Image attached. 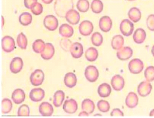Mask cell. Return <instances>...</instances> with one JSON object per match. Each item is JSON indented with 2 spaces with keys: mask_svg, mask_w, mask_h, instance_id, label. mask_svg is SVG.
Returning a JSON list of instances; mask_svg holds the SVG:
<instances>
[{
  "mask_svg": "<svg viewBox=\"0 0 154 118\" xmlns=\"http://www.w3.org/2000/svg\"><path fill=\"white\" fill-rule=\"evenodd\" d=\"M74 8L73 0H56L54 10L59 17H64L66 13Z\"/></svg>",
  "mask_w": 154,
  "mask_h": 118,
  "instance_id": "obj_1",
  "label": "cell"
},
{
  "mask_svg": "<svg viewBox=\"0 0 154 118\" xmlns=\"http://www.w3.org/2000/svg\"><path fill=\"white\" fill-rule=\"evenodd\" d=\"M134 23L129 20L125 19L122 21L120 24V30L125 36H131L134 32Z\"/></svg>",
  "mask_w": 154,
  "mask_h": 118,
  "instance_id": "obj_2",
  "label": "cell"
},
{
  "mask_svg": "<svg viewBox=\"0 0 154 118\" xmlns=\"http://www.w3.org/2000/svg\"><path fill=\"white\" fill-rule=\"evenodd\" d=\"M129 70L132 74H140L143 70V62L140 59L135 58L132 59L128 65Z\"/></svg>",
  "mask_w": 154,
  "mask_h": 118,
  "instance_id": "obj_3",
  "label": "cell"
},
{
  "mask_svg": "<svg viewBox=\"0 0 154 118\" xmlns=\"http://www.w3.org/2000/svg\"><path fill=\"white\" fill-rule=\"evenodd\" d=\"M1 46L2 50L6 53H10L15 49V41L10 36H4L1 41Z\"/></svg>",
  "mask_w": 154,
  "mask_h": 118,
  "instance_id": "obj_4",
  "label": "cell"
},
{
  "mask_svg": "<svg viewBox=\"0 0 154 118\" xmlns=\"http://www.w3.org/2000/svg\"><path fill=\"white\" fill-rule=\"evenodd\" d=\"M94 30V26L92 22L88 20L82 21L79 26V33L84 36L90 35Z\"/></svg>",
  "mask_w": 154,
  "mask_h": 118,
  "instance_id": "obj_5",
  "label": "cell"
},
{
  "mask_svg": "<svg viewBox=\"0 0 154 118\" xmlns=\"http://www.w3.org/2000/svg\"><path fill=\"white\" fill-rule=\"evenodd\" d=\"M85 77L90 82H96L99 77L98 69L94 65L88 66L85 70Z\"/></svg>",
  "mask_w": 154,
  "mask_h": 118,
  "instance_id": "obj_6",
  "label": "cell"
},
{
  "mask_svg": "<svg viewBox=\"0 0 154 118\" xmlns=\"http://www.w3.org/2000/svg\"><path fill=\"white\" fill-rule=\"evenodd\" d=\"M45 79V74L42 70H36L33 72L30 77L31 84L34 86H38L42 84Z\"/></svg>",
  "mask_w": 154,
  "mask_h": 118,
  "instance_id": "obj_7",
  "label": "cell"
},
{
  "mask_svg": "<svg viewBox=\"0 0 154 118\" xmlns=\"http://www.w3.org/2000/svg\"><path fill=\"white\" fill-rule=\"evenodd\" d=\"M44 26L46 29L50 31H54L58 27V20L57 18L53 15L46 16L43 20Z\"/></svg>",
  "mask_w": 154,
  "mask_h": 118,
  "instance_id": "obj_8",
  "label": "cell"
},
{
  "mask_svg": "<svg viewBox=\"0 0 154 118\" xmlns=\"http://www.w3.org/2000/svg\"><path fill=\"white\" fill-rule=\"evenodd\" d=\"M152 87L150 82L146 81L141 82L137 87V93L141 97H146L150 95Z\"/></svg>",
  "mask_w": 154,
  "mask_h": 118,
  "instance_id": "obj_9",
  "label": "cell"
},
{
  "mask_svg": "<svg viewBox=\"0 0 154 118\" xmlns=\"http://www.w3.org/2000/svg\"><path fill=\"white\" fill-rule=\"evenodd\" d=\"M63 110L68 114H74L78 110V104L76 100L73 98L65 101L63 105Z\"/></svg>",
  "mask_w": 154,
  "mask_h": 118,
  "instance_id": "obj_10",
  "label": "cell"
},
{
  "mask_svg": "<svg viewBox=\"0 0 154 118\" xmlns=\"http://www.w3.org/2000/svg\"><path fill=\"white\" fill-rule=\"evenodd\" d=\"M116 55L118 59L121 61H126L132 57L133 50L131 47L125 46L118 50Z\"/></svg>",
  "mask_w": 154,
  "mask_h": 118,
  "instance_id": "obj_11",
  "label": "cell"
},
{
  "mask_svg": "<svg viewBox=\"0 0 154 118\" xmlns=\"http://www.w3.org/2000/svg\"><path fill=\"white\" fill-rule=\"evenodd\" d=\"M70 52L74 58H80L84 53L82 45L79 42H75L72 43L70 47Z\"/></svg>",
  "mask_w": 154,
  "mask_h": 118,
  "instance_id": "obj_12",
  "label": "cell"
},
{
  "mask_svg": "<svg viewBox=\"0 0 154 118\" xmlns=\"http://www.w3.org/2000/svg\"><path fill=\"white\" fill-rule=\"evenodd\" d=\"M38 111L43 116H51L54 113V107L51 103L45 101L39 106Z\"/></svg>",
  "mask_w": 154,
  "mask_h": 118,
  "instance_id": "obj_13",
  "label": "cell"
},
{
  "mask_svg": "<svg viewBox=\"0 0 154 118\" xmlns=\"http://www.w3.org/2000/svg\"><path fill=\"white\" fill-rule=\"evenodd\" d=\"M65 17L69 24L76 25L79 22L80 14L77 10L72 8L66 13Z\"/></svg>",
  "mask_w": 154,
  "mask_h": 118,
  "instance_id": "obj_14",
  "label": "cell"
},
{
  "mask_svg": "<svg viewBox=\"0 0 154 118\" xmlns=\"http://www.w3.org/2000/svg\"><path fill=\"white\" fill-rule=\"evenodd\" d=\"M111 84L113 88L117 92L121 91L125 87V81L123 77L120 75H115L114 76L112 80Z\"/></svg>",
  "mask_w": 154,
  "mask_h": 118,
  "instance_id": "obj_15",
  "label": "cell"
},
{
  "mask_svg": "<svg viewBox=\"0 0 154 118\" xmlns=\"http://www.w3.org/2000/svg\"><path fill=\"white\" fill-rule=\"evenodd\" d=\"M55 51L54 45L51 43H46L43 52L40 54L41 57L45 60L52 59L55 54Z\"/></svg>",
  "mask_w": 154,
  "mask_h": 118,
  "instance_id": "obj_16",
  "label": "cell"
},
{
  "mask_svg": "<svg viewBox=\"0 0 154 118\" xmlns=\"http://www.w3.org/2000/svg\"><path fill=\"white\" fill-rule=\"evenodd\" d=\"M112 20L109 16L102 17L99 21V27L103 32H109L112 27Z\"/></svg>",
  "mask_w": 154,
  "mask_h": 118,
  "instance_id": "obj_17",
  "label": "cell"
},
{
  "mask_svg": "<svg viewBox=\"0 0 154 118\" xmlns=\"http://www.w3.org/2000/svg\"><path fill=\"white\" fill-rule=\"evenodd\" d=\"M23 61L20 57H16L12 59L10 65V69L12 73L17 74L23 69Z\"/></svg>",
  "mask_w": 154,
  "mask_h": 118,
  "instance_id": "obj_18",
  "label": "cell"
},
{
  "mask_svg": "<svg viewBox=\"0 0 154 118\" xmlns=\"http://www.w3.org/2000/svg\"><path fill=\"white\" fill-rule=\"evenodd\" d=\"M45 96V91L41 88H36L32 89L29 94L30 100L34 102H38L42 100Z\"/></svg>",
  "mask_w": 154,
  "mask_h": 118,
  "instance_id": "obj_19",
  "label": "cell"
},
{
  "mask_svg": "<svg viewBox=\"0 0 154 118\" xmlns=\"http://www.w3.org/2000/svg\"><path fill=\"white\" fill-rule=\"evenodd\" d=\"M59 34L63 38H69L74 35V31L72 26L68 24H63L59 27Z\"/></svg>",
  "mask_w": 154,
  "mask_h": 118,
  "instance_id": "obj_20",
  "label": "cell"
},
{
  "mask_svg": "<svg viewBox=\"0 0 154 118\" xmlns=\"http://www.w3.org/2000/svg\"><path fill=\"white\" fill-rule=\"evenodd\" d=\"M11 98L15 104H20L26 98L25 93L22 89L17 88L13 92Z\"/></svg>",
  "mask_w": 154,
  "mask_h": 118,
  "instance_id": "obj_21",
  "label": "cell"
},
{
  "mask_svg": "<svg viewBox=\"0 0 154 118\" xmlns=\"http://www.w3.org/2000/svg\"><path fill=\"white\" fill-rule=\"evenodd\" d=\"M138 97L134 92H130L125 100L126 105L130 109H134L136 107L138 104Z\"/></svg>",
  "mask_w": 154,
  "mask_h": 118,
  "instance_id": "obj_22",
  "label": "cell"
},
{
  "mask_svg": "<svg viewBox=\"0 0 154 118\" xmlns=\"http://www.w3.org/2000/svg\"><path fill=\"white\" fill-rule=\"evenodd\" d=\"M98 94L101 98H107L112 93L111 86L107 83H103L100 84L98 88Z\"/></svg>",
  "mask_w": 154,
  "mask_h": 118,
  "instance_id": "obj_23",
  "label": "cell"
},
{
  "mask_svg": "<svg viewBox=\"0 0 154 118\" xmlns=\"http://www.w3.org/2000/svg\"><path fill=\"white\" fill-rule=\"evenodd\" d=\"M146 38V32L142 28H138L135 30L133 36V39L136 43L142 44L143 43Z\"/></svg>",
  "mask_w": 154,
  "mask_h": 118,
  "instance_id": "obj_24",
  "label": "cell"
},
{
  "mask_svg": "<svg viewBox=\"0 0 154 118\" xmlns=\"http://www.w3.org/2000/svg\"><path fill=\"white\" fill-rule=\"evenodd\" d=\"M77 82L76 75L73 73H68L66 74L64 77V84L68 88L74 87Z\"/></svg>",
  "mask_w": 154,
  "mask_h": 118,
  "instance_id": "obj_25",
  "label": "cell"
},
{
  "mask_svg": "<svg viewBox=\"0 0 154 118\" xmlns=\"http://www.w3.org/2000/svg\"><path fill=\"white\" fill-rule=\"evenodd\" d=\"M81 108L82 110L88 112L89 114H91L94 111L95 104L93 100L89 98H85L82 102Z\"/></svg>",
  "mask_w": 154,
  "mask_h": 118,
  "instance_id": "obj_26",
  "label": "cell"
},
{
  "mask_svg": "<svg viewBox=\"0 0 154 118\" xmlns=\"http://www.w3.org/2000/svg\"><path fill=\"white\" fill-rule=\"evenodd\" d=\"M85 56L87 60L89 62L96 61L98 57V52L96 48L90 47L88 48L85 53Z\"/></svg>",
  "mask_w": 154,
  "mask_h": 118,
  "instance_id": "obj_27",
  "label": "cell"
},
{
  "mask_svg": "<svg viewBox=\"0 0 154 118\" xmlns=\"http://www.w3.org/2000/svg\"><path fill=\"white\" fill-rule=\"evenodd\" d=\"M124 45V38L122 36L118 35L115 36L112 40L111 45L113 49L119 50L123 47Z\"/></svg>",
  "mask_w": 154,
  "mask_h": 118,
  "instance_id": "obj_28",
  "label": "cell"
},
{
  "mask_svg": "<svg viewBox=\"0 0 154 118\" xmlns=\"http://www.w3.org/2000/svg\"><path fill=\"white\" fill-rule=\"evenodd\" d=\"M129 19L134 23H137L141 19V12L138 8L132 7L128 12Z\"/></svg>",
  "mask_w": 154,
  "mask_h": 118,
  "instance_id": "obj_29",
  "label": "cell"
},
{
  "mask_svg": "<svg viewBox=\"0 0 154 118\" xmlns=\"http://www.w3.org/2000/svg\"><path fill=\"white\" fill-rule=\"evenodd\" d=\"M65 99V93L62 90L57 91L54 95L53 104L56 107H60Z\"/></svg>",
  "mask_w": 154,
  "mask_h": 118,
  "instance_id": "obj_30",
  "label": "cell"
},
{
  "mask_svg": "<svg viewBox=\"0 0 154 118\" xmlns=\"http://www.w3.org/2000/svg\"><path fill=\"white\" fill-rule=\"evenodd\" d=\"M19 20L20 23L21 25L24 26H27L32 23V16L29 13L24 12L20 15Z\"/></svg>",
  "mask_w": 154,
  "mask_h": 118,
  "instance_id": "obj_31",
  "label": "cell"
},
{
  "mask_svg": "<svg viewBox=\"0 0 154 118\" xmlns=\"http://www.w3.org/2000/svg\"><path fill=\"white\" fill-rule=\"evenodd\" d=\"M2 113L4 114L9 113L13 108V103L9 98H4L2 100Z\"/></svg>",
  "mask_w": 154,
  "mask_h": 118,
  "instance_id": "obj_32",
  "label": "cell"
},
{
  "mask_svg": "<svg viewBox=\"0 0 154 118\" xmlns=\"http://www.w3.org/2000/svg\"><path fill=\"white\" fill-rule=\"evenodd\" d=\"M103 3L100 0H93L91 4L92 11L96 14H100L103 10Z\"/></svg>",
  "mask_w": 154,
  "mask_h": 118,
  "instance_id": "obj_33",
  "label": "cell"
},
{
  "mask_svg": "<svg viewBox=\"0 0 154 118\" xmlns=\"http://www.w3.org/2000/svg\"><path fill=\"white\" fill-rule=\"evenodd\" d=\"M45 44L46 43H45V42L42 40H36L32 45V48L33 51L36 54H41L45 48Z\"/></svg>",
  "mask_w": 154,
  "mask_h": 118,
  "instance_id": "obj_34",
  "label": "cell"
},
{
  "mask_svg": "<svg viewBox=\"0 0 154 118\" xmlns=\"http://www.w3.org/2000/svg\"><path fill=\"white\" fill-rule=\"evenodd\" d=\"M77 8L80 12L85 13L90 8V3L88 0H78L77 3Z\"/></svg>",
  "mask_w": 154,
  "mask_h": 118,
  "instance_id": "obj_35",
  "label": "cell"
},
{
  "mask_svg": "<svg viewBox=\"0 0 154 118\" xmlns=\"http://www.w3.org/2000/svg\"><path fill=\"white\" fill-rule=\"evenodd\" d=\"M97 108L100 112L106 113L109 111L110 109V106L107 101L104 100H99L97 103Z\"/></svg>",
  "mask_w": 154,
  "mask_h": 118,
  "instance_id": "obj_36",
  "label": "cell"
},
{
  "mask_svg": "<svg viewBox=\"0 0 154 118\" xmlns=\"http://www.w3.org/2000/svg\"><path fill=\"white\" fill-rule=\"evenodd\" d=\"M17 43L21 49H26L27 46V39L23 33H20L17 38Z\"/></svg>",
  "mask_w": 154,
  "mask_h": 118,
  "instance_id": "obj_37",
  "label": "cell"
},
{
  "mask_svg": "<svg viewBox=\"0 0 154 118\" xmlns=\"http://www.w3.org/2000/svg\"><path fill=\"white\" fill-rule=\"evenodd\" d=\"M92 43L96 46H100L103 42V37L100 32H94L91 38Z\"/></svg>",
  "mask_w": 154,
  "mask_h": 118,
  "instance_id": "obj_38",
  "label": "cell"
},
{
  "mask_svg": "<svg viewBox=\"0 0 154 118\" xmlns=\"http://www.w3.org/2000/svg\"><path fill=\"white\" fill-rule=\"evenodd\" d=\"M144 76L146 80L149 82L154 81V67L149 66L147 67L145 70Z\"/></svg>",
  "mask_w": 154,
  "mask_h": 118,
  "instance_id": "obj_39",
  "label": "cell"
},
{
  "mask_svg": "<svg viewBox=\"0 0 154 118\" xmlns=\"http://www.w3.org/2000/svg\"><path fill=\"white\" fill-rule=\"evenodd\" d=\"M17 115L19 116H29L30 115V108L27 104L20 106L18 109Z\"/></svg>",
  "mask_w": 154,
  "mask_h": 118,
  "instance_id": "obj_40",
  "label": "cell"
},
{
  "mask_svg": "<svg viewBox=\"0 0 154 118\" xmlns=\"http://www.w3.org/2000/svg\"><path fill=\"white\" fill-rule=\"evenodd\" d=\"M32 13L35 16L40 15L43 12V6L42 5L38 2L35 3L30 8Z\"/></svg>",
  "mask_w": 154,
  "mask_h": 118,
  "instance_id": "obj_41",
  "label": "cell"
},
{
  "mask_svg": "<svg viewBox=\"0 0 154 118\" xmlns=\"http://www.w3.org/2000/svg\"><path fill=\"white\" fill-rule=\"evenodd\" d=\"M148 29L151 31H154V14L149 15L146 20Z\"/></svg>",
  "mask_w": 154,
  "mask_h": 118,
  "instance_id": "obj_42",
  "label": "cell"
},
{
  "mask_svg": "<svg viewBox=\"0 0 154 118\" xmlns=\"http://www.w3.org/2000/svg\"><path fill=\"white\" fill-rule=\"evenodd\" d=\"M110 116L113 117H123L124 116L123 112L119 108L113 109L110 113Z\"/></svg>",
  "mask_w": 154,
  "mask_h": 118,
  "instance_id": "obj_43",
  "label": "cell"
},
{
  "mask_svg": "<svg viewBox=\"0 0 154 118\" xmlns=\"http://www.w3.org/2000/svg\"><path fill=\"white\" fill-rule=\"evenodd\" d=\"M38 2V0H24V6L27 9H30L32 6L36 2Z\"/></svg>",
  "mask_w": 154,
  "mask_h": 118,
  "instance_id": "obj_44",
  "label": "cell"
},
{
  "mask_svg": "<svg viewBox=\"0 0 154 118\" xmlns=\"http://www.w3.org/2000/svg\"><path fill=\"white\" fill-rule=\"evenodd\" d=\"M78 116H79V117H87V116H89V113H88V112L84 111V110H82V112H81L79 113Z\"/></svg>",
  "mask_w": 154,
  "mask_h": 118,
  "instance_id": "obj_45",
  "label": "cell"
},
{
  "mask_svg": "<svg viewBox=\"0 0 154 118\" xmlns=\"http://www.w3.org/2000/svg\"><path fill=\"white\" fill-rule=\"evenodd\" d=\"M42 2L46 4H49L53 2L54 0H42Z\"/></svg>",
  "mask_w": 154,
  "mask_h": 118,
  "instance_id": "obj_46",
  "label": "cell"
},
{
  "mask_svg": "<svg viewBox=\"0 0 154 118\" xmlns=\"http://www.w3.org/2000/svg\"><path fill=\"white\" fill-rule=\"evenodd\" d=\"M149 116L154 117V109H152L149 113Z\"/></svg>",
  "mask_w": 154,
  "mask_h": 118,
  "instance_id": "obj_47",
  "label": "cell"
},
{
  "mask_svg": "<svg viewBox=\"0 0 154 118\" xmlns=\"http://www.w3.org/2000/svg\"><path fill=\"white\" fill-rule=\"evenodd\" d=\"M151 53H152V55H153V57H154V45L152 46V48Z\"/></svg>",
  "mask_w": 154,
  "mask_h": 118,
  "instance_id": "obj_48",
  "label": "cell"
},
{
  "mask_svg": "<svg viewBox=\"0 0 154 118\" xmlns=\"http://www.w3.org/2000/svg\"><path fill=\"white\" fill-rule=\"evenodd\" d=\"M4 17L2 16V27L4 26Z\"/></svg>",
  "mask_w": 154,
  "mask_h": 118,
  "instance_id": "obj_49",
  "label": "cell"
},
{
  "mask_svg": "<svg viewBox=\"0 0 154 118\" xmlns=\"http://www.w3.org/2000/svg\"><path fill=\"white\" fill-rule=\"evenodd\" d=\"M127 1H134L135 0H127Z\"/></svg>",
  "mask_w": 154,
  "mask_h": 118,
  "instance_id": "obj_50",
  "label": "cell"
}]
</instances>
